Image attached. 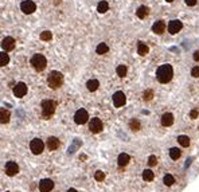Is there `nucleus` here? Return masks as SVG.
I'll list each match as a JSON object with an SVG mask.
<instances>
[{"instance_id": "f257e3e1", "label": "nucleus", "mask_w": 199, "mask_h": 192, "mask_svg": "<svg viewBox=\"0 0 199 192\" xmlns=\"http://www.w3.org/2000/svg\"><path fill=\"white\" fill-rule=\"evenodd\" d=\"M174 70L171 65H161L159 69L156 70V78L160 83H167L172 79Z\"/></svg>"}, {"instance_id": "f03ea898", "label": "nucleus", "mask_w": 199, "mask_h": 192, "mask_svg": "<svg viewBox=\"0 0 199 192\" xmlns=\"http://www.w3.org/2000/svg\"><path fill=\"white\" fill-rule=\"evenodd\" d=\"M63 83V75L61 74L59 71H51L49 74V77H47V85H49L50 89H58V87L62 86Z\"/></svg>"}, {"instance_id": "7ed1b4c3", "label": "nucleus", "mask_w": 199, "mask_h": 192, "mask_svg": "<svg viewBox=\"0 0 199 192\" xmlns=\"http://www.w3.org/2000/svg\"><path fill=\"white\" fill-rule=\"evenodd\" d=\"M31 65L36 71H42V70L46 69L47 60L45 58V55H42V54H35L31 58Z\"/></svg>"}, {"instance_id": "20e7f679", "label": "nucleus", "mask_w": 199, "mask_h": 192, "mask_svg": "<svg viewBox=\"0 0 199 192\" xmlns=\"http://www.w3.org/2000/svg\"><path fill=\"white\" fill-rule=\"evenodd\" d=\"M54 112H55V102L51 100H45L42 102V116L45 118H49L51 117Z\"/></svg>"}, {"instance_id": "39448f33", "label": "nucleus", "mask_w": 199, "mask_h": 192, "mask_svg": "<svg viewBox=\"0 0 199 192\" xmlns=\"http://www.w3.org/2000/svg\"><path fill=\"white\" fill-rule=\"evenodd\" d=\"M87 120H89V114L85 109H78L74 114V122L78 124V125H82V124H86Z\"/></svg>"}, {"instance_id": "423d86ee", "label": "nucleus", "mask_w": 199, "mask_h": 192, "mask_svg": "<svg viewBox=\"0 0 199 192\" xmlns=\"http://www.w3.org/2000/svg\"><path fill=\"white\" fill-rule=\"evenodd\" d=\"M30 149H31V152L34 154H39V153L43 152V149H45V144H43L42 140L34 139L31 143H30Z\"/></svg>"}, {"instance_id": "0eeeda50", "label": "nucleus", "mask_w": 199, "mask_h": 192, "mask_svg": "<svg viewBox=\"0 0 199 192\" xmlns=\"http://www.w3.org/2000/svg\"><path fill=\"white\" fill-rule=\"evenodd\" d=\"M102 121H101L100 118H92L90 120V122H89V129H90V132L92 133H100V132H102Z\"/></svg>"}, {"instance_id": "6e6552de", "label": "nucleus", "mask_w": 199, "mask_h": 192, "mask_svg": "<svg viewBox=\"0 0 199 192\" xmlns=\"http://www.w3.org/2000/svg\"><path fill=\"white\" fill-rule=\"evenodd\" d=\"M125 102H127V97L123 92H116L113 94V103H114V106L116 107L124 106L125 105Z\"/></svg>"}, {"instance_id": "1a4fd4ad", "label": "nucleus", "mask_w": 199, "mask_h": 192, "mask_svg": "<svg viewBox=\"0 0 199 192\" xmlns=\"http://www.w3.org/2000/svg\"><path fill=\"white\" fill-rule=\"evenodd\" d=\"M13 94H15V97H18V98L24 97L27 94V85L26 83H23V82L16 83V85L13 86Z\"/></svg>"}, {"instance_id": "9d476101", "label": "nucleus", "mask_w": 199, "mask_h": 192, "mask_svg": "<svg viewBox=\"0 0 199 192\" xmlns=\"http://www.w3.org/2000/svg\"><path fill=\"white\" fill-rule=\"evenodd\" d=\"M182 27H183V24H182L180 20H171L170 23H168V32L170 34H178L182 30Z\"/></svg>"}, {"instance_id": "9b49d317", "label": "nucleus", "mask_w": 199, "mask_h": 192, "mask_svg": "<svg viewBox=\"0 0 199 192\" xmlns=\"http://www.w3.org/2000/svg\"><path fill=\"white\" fill-rule=\"evenodd\" d=\"M20 9L24 13H32L36 9V5L31 0H26V2H23L22 4H20Z\"/></svg>"}, {"instance_id": "f8f14e48", "label": "nucleus", "mask_w": 199, "mask_h": 192, "mask_svg": "<svg viewBox=\"0 0 199 192\" xmlns=\"http://www.w3.org/2000/svg\"><path fill=\"white\" fill-rule=\"evenodd\" d=\"M18 172H19V167L15 161H8V163L6 164V173L8 175V176H15Z\"/></svg>"}, {"instance_id": "ddd939ff", "label": "nucleus", "mask_w": 199, "mask_h": 192, "mask_svg": "<svg viewBox=\"0 0 199 192\" xmlns=\"http://www.w3.org/2000/svg\"><path fill=\"white\" fill-rule=\"evenodd\" d=\"M2 47H3V50H4L6 53L7 51H11V50L15 49V39L11 38V36H7V38L3 39Z\"/></svg>"}, {"instance_id": "4468645a", "label": "nucleus", "mask_w": 199, "mask_h": 192, "mask_svg": "<svg viewBox=\"0 0 199 192\" xmlns=\"http://www.w3.org/2000/svg\"><path fill=\"white\" fill-rule=\"evenodd\" d=\"M53 187H54V183H53V180H50V179H43V180H40V183H39L40 192H50L53 190Z\"/></svg>"}, {"instance_id": "2eb2a0df", "label": "nucleus", "mask_w": 199, "mask_h": 192, "mask_svg": "<svg viewBox=\"0 0 199 192\" xmlns=\"http://www.w3.org/2000/svg\"><path fill=\"white\" fill-rule=\"evenodd\" d=\"M46 145L49 148V150H57L59 148V140L57 137H49Z\"/></svg>"}, {"instance_id": "dca6fc26", "label": "nucleus", "mask_w": 199, "mask_h": 192, "mask_svg": "<svg viewBox=\"0 0 199 192\" xmlns=\"http://www.w3.org/2000/svg\"><path fill=\"white\" fill-rule=\"evenodd\" d=\"M152 31L155 34H157V35H160V34H163L166 31V23L163 22V20H159V22H156L155 24L152 26Z\"/></svg>"}, {"instance_id": "f3484780", "label": "nucleus", "mask_w": 199, "mask_h": 192, "mask_svg": "<svg viewBox=\"0 0 199 192\" xmlns=\"http://www.w3.org/2000/svg\"><path fill=\"white\" fill-rule=\"evenodd\" d=\"M174 124V116L171 113H164L161 116V125L163 126H171Z\"/></svg>"}, {"instance_id": "a211bd4d", "label": "nucleus", "mask_w": 199, "mask_h": 192, "mask_svg": "<svg viewBox=\"0 0 199 192\" xmlns=\"http://www.w3.org/2000/svg\"><path fill=\"white\" fill-rule=\"evenodd\" d=\"M129 156H128L127 153H120L119 157H117V164H119L120 167H125L128 163H129Z\"/></svg>"}, {"instance_id": "6ab92c4d", "label": "nucleus", "mask_w": 199, "mask_h": 192, "mask_svg": "<svg viewBox=\"0 0 199 192\" xmlns=\"http://www.w3.org/2000/svg\"><path fill=\"white\" fill-rule=\"evenodd\" d=\"M98 86H100V82L97 79H90L86 82V87L89 92H96V90L98 89Z\"/></svg>"}, {"instance_id": "aec40b11", "label": "nucleus", "mask_w": 199, "mask_h": 192, "mask_svg": "<svg viewBox=\"0 0 199 192\" xmlns=\"http://www.w3.org/2000/svg\"><path fill=\"white\" fill-rule=\"evenodd\" d=\"M148 51H149V49H148V46L146 45V43H143V42H139V46H137V54L141 56H144V55H147Z\"/></svg>"}, {"instance_id": "412c9836", "label": "nucleus", "mask_w": 199, "mask_h": 192, "mask_svg": "<svg viewBox=\"0 0 199 192\" xmlns=\"http://www.w3.org/2000/svg\"><path fill=\"white\" fill-rule=\"evenodd\" d=\"M148 12H149V9H148V7L146 5H141L137 8V11H136V15H137V18H140V19H144L146 16L148 15Z\"/></svg>"}, {"instance_id": "4be33fe9", "label": "nucleus", "mask_w": 199, "mask_h": 192, "mask_svg": "<svg viewBox=\"0 0 199 192\" xmlns=\"http://www.w3.org/2000/svg\"><path fill=\"white\" fill-rule=\"evenodd\" d=\"M0 122L2 124H7L9 121V112L8 110H6V109H2L0 110Z\"/></svg>"}, {"instance_id": "5701e85b", "label": "nucleus", "mask_w": 199, "mask_h": 192, "mask_svg": "<svg viewBox=\"0 0 199 192\" xmlns=\"http://www.w3.org/2000/svg\"><path fill=\"white\" fill-rule=\"evenodd\" d=\"M178 143H179L182 147L186 148V147L190 145V137H188V136H184V134H182V136L178 137Z\"/></svg>"}, {"instance_id": "b1692460", "label": "nucleus", "mask_w": 199, "mask_h": 192, "mask_svg": "<svg viewBox=\"0 0 199 192\" xmlns=\"http://www.w3.org/2000/svg\"><path fill=\"white\" fill-rule=\"evenodd\" d=\"M108 8H109V4L105 2V0H102V2L98 3V5H97V11L100 13H105L108 11Z\"/></svg>"}, {"instance_id": "393cba45", "label": "nucleus", "mask_w": 199, "mask_h": 192, "mask_svg": "<svg viewBox=\"0 0 199 192\" xmlns=\"http://www.w3.org/2000/svg\"><path fill=\"white\" fill-rule=\"evenodd\" d=\"M96 51H97V54H101V55H102V54H106L109 51V47H108L106 43H100V45L97 46Z\"/></svg>"}, {"instance_id": "a878e982", "label": "nucleus", "mask_w": 199, "mask_h": 192, "mask_svg": "<svg viewBox=\"0 0 199 192\" xmlns=\"http://www.w3.org/2000/svg\"><path fill=\"white\" fill-rule=\"evenodd\" d=\"M170 157L172 160H178L180 157V149L179 148H171L170 149Z\"/></svg>"}, {"instance_id": "bb28decb", "label": "nucleus", "mask_w": 199, "mask_h": 192, "mask_svg": "<svg viewBox=\"0 0 199 192\" xmlns=\"http://www.w3.org/2000/svg\"><path fill=\"white\" fill-rule=\"evenodd\" d=\"M153 177H155V175H153V172L151 169H146L143 172V179L146 181H152Z\"/></svg>"}, {"instance_id": "cd10ccee", "label": "nucleus", "mask_w": 199, "mask_h": 192, "mask_svg": "<svg viewBox=\"0 0 199 192\" xmlns=\"http://www.w3.org/2000/svg\"><path fill=\"white\" fill-rule=\"evenodd\" d=\"M116 71H117V75L121 77V78H124V77L127 75V67L124 65H120V66H117Z\"/></svg>"}, {"instance_id": "c85d7f7f", "label": "nucleus", "mask_w": 199, "mask_h": 192, "mask_svg": "<svg viewBox=\"0 0 199 192\" xmlns=\"http://www.w3.org/2000/svg\"><path fill=\"white\" fill-rule=\"evenodd\" d=\"M129 128L133 130V132H137V130H140L141 125H140V122H139L137 120H132V121L129 122Z\"/></svg>"}, {"instance_id": "c756f323", "label": "nucleus", "mask_w": 199, "mask_h": 192, "mask_svg": "<svg viewBox=\"0 0 199 192\" xmlns=\"http://www.w3.org/2000/svg\"><path fill=\"white\" fill-rule=\"evenodd\" d=\"M8 62H9L8 54H6V53H2V54H0V65H2V66H6V65H8Z\"/></svg>"}, {"instance_id": "7c9ffc66", "label": "nucleus", "mask_w": 199, "mask_h": 192, "mask_svg": "<svg viewBox=\"0 0 199 192\" xmlns=\"http://www.w3.org/2000/svg\"><path fill=\"white\" fill-rule=\"evenodd\" d=\"M163 183L166 184L167 187H171L175 183V179L171 176V175H166V176H164V179H163Z\"/></svg>"}, {"instance_id": "2f4dec72", "label": "nucleus", "mask_w": 199, "mask_h": 192, "mask_svg": "<svg viewBox=\"0 0 199 192\" xmlns=\"http://www.w3.org/2000/svg\"><path fill=\"white\" fill-rule=\"evenodd\" d=\"M51 38H53V34L50 31H43L42 34H40V39L45 40V42H49Z\"/></svg>"}, {"instance_id": "473e14b6", "label": "nucleus", "mask_w": 199, "mask_h": 192, "mask_svg": "<svg viewBox=\"0 0 199 192\" xmlns=\"http://www.w3.org/2000/svg\"><path fill=\"white\" fill-rule=\"evenodd\" d=\"M152 97H153V92H152V90H146L144 94H143L144 101H151V100H152Z\"/></svg>"}, {"instance_id": "72a5a7b5", "label": "nucleus", "mask_w": 199, "mask_h": 192, "mask_svg": "<svg viewBox=\"0 0 199 192\" xmlns=\"http://www.w3.org/2000/svg\"><path fill=\"white\" fill-rule=\"evenodd\" d=\"M94 179H96L97 181H102L104 179H105V173H104L102 171H97V172L94 173Z\"/></svg>"}, {"instance_id": "f704fd0d", "label": "nucleus", "mask_w": 199, "mask_h": 192, "mask_svg": "<svg viewBox=\"0 0 199 192\" xmlns=\"http://www.w3.org/2000/svg\"><path fill=\"white\" fill-rule=\"evenodd\" d=\"M148 164H149L151 167H155V165H156V164H157V159H156V156H153V154H152V156L148 157Z\"/></svg>"}, {"instance_id": "c9c22d12", "label": "nucleus", "mask_w": 199, "mask_h": 192, "mask_svg": "<svg viewBox=\"0 0 199 192\" xmlns=\"http://www.w3.org/2000/svg\"><path fill=\"white\" fill-rule=\"evenodd\" d=\"M191 75L194 77V78H198L199 77V66H195L193 70H191Z\"/></svg>"}, {"instance_id": "e433bc0d", "label": "nucleus", "mask_w": 199, "mask_h": 192, "mask_svg": "<svg viewBox=\"0 0 199 192\" xmlns=\"http://www.w3.org/2000/svg\"><path fill=\"white\" fill-rule=\"evenodd\" d=\"M198 116H199V113L197 112V110H191L190 112V118H198Z\"/></svg>"}, {"instance_id": "4c0bfd02", "label": "nucleus", "mask_w": 199, "mask_h": 192, "mask_svg": "<svg viewBox=\"0 0 199 192\" xmlns=\"http://www.w3.org/2000/svg\"><path fill=\"white\" fill-rule=\"evenodd\" d=\"M184 2H186V4L190 5V7H193V5L197 4V0H184Z\"/></svg>"}, {"instance_id": "58836bf2", "label": "nucleus", "mask_w": 199, "mask_h": 192, "mask_svg": "<svg viewBox=\"0 0 199 192\" xmlns=\"http://www.w3.org/2000/svg\"><path fill=\"white\" fill-rule=\"evenodd\" d=\"M194 60L199 62V50H198V51H195V53H194Z\"/></svg>"}, {"instance_id": "ea45409f", "label": "nucleus", "mask_w": 199, "mask_h": 192, "mask_svg": "<svg viewBox=\"0 0 199 192\" xmlns=\"http://www.w3.org/2000/svg\"><path fill=\"white\" fill-rule=\"evenodd\" d=\"M67 192H77L76 190H74V188H70V190L69 191H67Z\"/></svg>"}, {"instance_id": "a19ab883", "label": "nucleus", "mask_w": 199, "mask_h": 192, "mask_svg": "<svg viewBox=\"0 0 199 192\" xmlns=\"http://www.w3.org/2000/svg\"><path fill=\"white\" fill-rule=\"evenodd\" d=\"M166 2H167V3H172L174 0H166Z\"/></svg>"}]
</instances>
